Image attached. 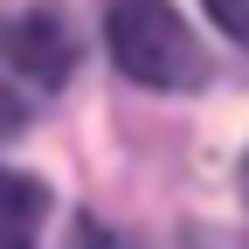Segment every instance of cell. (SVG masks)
<instances>
[{
	"mask_svg": "<svg viewBox=\"0 0 249 249\" xmlns=\"http://www.w3.org/2000/svg\"><path fill=\"white\" fill-rule=\"evenodd\" d=\"M104 49L145 90H201L208 83V49L194 42V28L166 0H111L104 7Z\"/></svg>",
	"mask_w": 249,
	"mask_h": 249,
	"instance_id": "cell-1",
	"label": "cell"
},
{
	"mask_svg": "<svg viewBox=\"0 0 249 249\" xmlns=\"http://www.w3.org/2000/svg\"><path fill=\"white\" fill-rule=\"evenodd\" d=\"M76 70V42L49 7H14L0 14V111H28L55 97Z\"/></svg>",
	"mask_w": 249,
	"mask_h": 249,
	"instance_id": "cell-2",
	"label": "cell"
},
{
	"mask_svg": "<svg viewBox=\"0 0 249 249\" xmlns=\"http://www.w3.org/2000/svg\"><path fill=\"white\" fill-rule=\"evenodd\" d=\"M42 222H49V187L35 173L0 166V249H35Z\"/></svg>",
	"mask_w": 249,
	"mask_h": 249,
	"instance_id": "cell-3",
	"label": "cell"
},
{
	"mask_svg": "<svg viewBox=\"0 0 249 249\" xmlns=\"http://www.w3.org/2000/svg\"><path fill=\"white\" fill-rule=\"evenodd\" d=\"M76 249H139L132 235H118V229H104V222H90V214H83V222H76Z\"/></svg>",
	"mask_w": 249,
	"mask_h": 249,
	"instance_id": "cell-4",
	"label": "cell"
},
{
	"mask_svg": "<svg viewBox=\"0 0 249 249\" xmlns=\"http://www.w3.org/2000/svg\"><path fill=\"white\" fill-rule=\"evenodd\" d=\"M208 14H214V28H229L235 42H249V0H208Z\"/></svg>",
	"mask_w": 249,
	"mask_h": 249,
	"instance_id": "cell-5",
	"label": "cell"
},
{
	"mask_svg": "<svg viewBox=\"0 0 249 249\" xmlns=\"http://www.w3.org/2000/svg\"><path fill=\"white\" fill-rule=\"evenodd\" d=\"M242 194H249V160H242Z\"/></svg>",
	"mask_w": 249,
	"mask_h": 249,
	"instance_id": "cell-6",
	"label": "cell"
}]
</instances>
